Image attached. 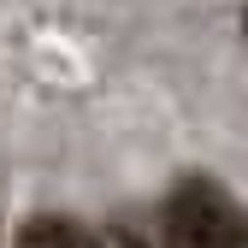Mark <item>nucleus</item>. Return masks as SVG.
Wrapping results in <instances>:
<instances>
[{"label":"nucleus","mask_w":248,"mask_h":248,"mask_svg":"<svg viewBox=\"0 0 248 248\" xmlns=\"http://www.w3.org/2000/svg\"><path fill=\"white\" fill-rule=\"evenodd\" d=\"M166 248H248V213L219 177L189 171L160 207Z\"/></svg>","instance_id":"nucleus-1"},{"label":"nucleus","mask_w":248,"mask_h":248,"mask_svg":"<svg viewBox=\"0 0 248 248\" xmlns=\"http://www.w3.org/2000/svg\"><path fill=\"white\" fill-rule=\"evenodd\" d=\"M12 248H107L95 231H83L77 219H53V213H42V219H24Z\"/></svg>","instance_id":"nucleus-2"},{"label":"nucleus","mask_w":248,"mask_h":248,"mask_svg":"<svg viewBox=\"0 0 248 248\" xmlns=\"http://www.w3.org/2000/svg\"><path fill=\"white\" fill-rule=\"evenodd\" d=\"M242 30H248V18H242Z\"/></svg>","instance_id":"nucleus-3"}]
</instances>
